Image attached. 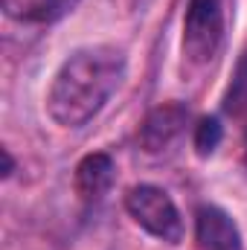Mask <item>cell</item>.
<instances>
[{"label":"cell","instance_id":"obj_3","mask_svg":"<svg viewBox=\"0 0 247 250\" xmlns=\"http://www.w3.org/2000/svg\"><path fill=\"white\" fill-rule=\"evenodd\" d=\"M224 38V0H189L184 21V56L192 64H206Z\"/></svg>","mask_w":247,"mask_h":250},{"label":"cell","instance_id":"obj_9","mask_svg":"<svg viewBox=\"0 0 247 250\" xmlns=\"http://www.w3.org/2000/svg\"><path fill=\"white\" fill-rule=\"evenodd\" d=\"M247 102V50L242 56V62L236 67V76H233V84L227 90V99H224V108L227 111H239Z\"/></svg>","mask_w":247,"mask_h":250},{"label":"cell","instance_id":"obj_8","mask_svg":"<svg viewBox=\"0 0 247 250\" xmlns=\"http://www.w3.org/2000/svg\"><path fill=\"white\" fill-rule=\"evenodd\" d=\"M221 137H224V128L215 117H204L198 128H195V151L201 157H209L218 146H221Z\"/></svg>","mask_w":247,"mask_h":250},{"label":"cell","instance_id":"obj_7","mask_svg":"<svg viewBox=\"0 0 247 250\" xmlns=\"http://www.w3.org/2000/svg\"><path fill=\"white\" fill-rule=\"evenodd\" d=\"M0 6L12 21L44 26L67 18L79 6V0H0Z\"/></svg>","mask_w":247,"mask_h":250},{"label":"cell","instance_id":"obj_10","mask_svg":"<svg viewBox=\"0 0 247 250\" xmlns=\"http://www.w3.org/2000/svg\"><path fill=\"white\" fill-rule=\"evenodd\" d=\"M15 172V160H12V151L9 148H3V178H9Z\"/></svg>","mask_w":247,"mask_h":250},{"label":"cell","instance_id":"obj_2","mask_svg":"<svg viewBox=\"0 0 247 250\" xmlns=\"http://www.w3.org/2000/svg\"><path fill=\"white\" fill-rule=\"evenodd\" d=\"M125 209L148 236L166 245H178L184 239V218L166 189L154 187V184L131 187L125 195Z\"/></svg>","mask_w":247,"mask_h":250},{"label":"cell","instance_id":"obj_4","mask_svg":"<svg viewBox=\"0 0 247 250\" xmlns=\"http://www.w3.org/2000/svg\"><path fill=\"white\" fill-rule=\"evenodd\" d=\"M189 123V108L184 102H166L157 105L154 111H148V117L140 125V146L148 154L163 151L166 146H172Z\"/></svg>","mask_w":247,"mask_h":250},{"label":"cell","instance_id":"obj_5","mask_svg":"<svg viewBox=\"0 0 247 250\" xmlns=\"http://www.w3.org/2000/svg\"><path fill=\"white\" fill-rule=\"evenodd\" d=\"M195 242L201 250H242V233L221 207L204 204L195 212Z\"/></svg>","mask_w":247,"mask_h":250},{"label":"cell","instance_id":"obj_1","mask_svg":"<svg viewBox=\"0 0 247 250\" xmlns=\"http://www.w3.org/2000/svg\"><path fill=\"white\" fill-rule=\"evenodd\" d=\"M128 59L114 44H96L76 50L59 67L50 93L47 114L64 128L87 125L123 84Z\"/></svg>","mask_w":247,"mask_h":250},{"label":"cell","instance_id":"obj_6","mask_svg":"<svg viewBox=\"0 0 247 250\" xmlns=\"http://www.w3.org/2000/svg\"><path fill=\"white\" fill-rule=\"evenodd\" d=\"M114 178H117L114 157L105 154V151H93V154H87V157L79 160L73 187H76L82 201H99L108 189L114 187Z\"/></svg>","mask_w":247,"mask_h":250}]
</instances>
